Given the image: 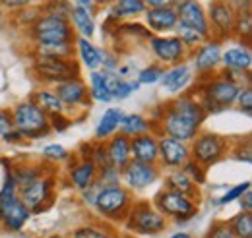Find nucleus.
<instances>
[{
  "label": "nucleus",
  "mask_w": 252,
  "mask_h": 238,
  "mask_svg": "<svg viewBox=\"0 0 252 238\" xmlns=\"http://www.w3.org/2000/svg\"><path fill=\"white\" fill-rule=\"evenodd\" d=\"M74 47H76V51H78V55H80L82 64H84L88 70L97 72V70L101 68V49H97L92 41H88V39H84V37H76Z\"/></svg>",
  "instance_id": "c85d7f7f"
},
{
  "label": "nucleus",
  "mask_w": 252,
  "mask_h": 238,
  "mask_svg": "<svg viewBox=\"0 0 252 238\" xmlns=\"http://www.w3.org/2000/svg\"><path fill=\"white\" fill-rule=\"evenodd\" d=\"M144 12H146V2L144 0H121V2L113 4L109 16L119 22V20H125V18H136Z\"/></svg>",
  "instance_id": "2f4dec72"
},
{
  "label": "nucleus",
  "mask_w": 252,
  "mask_h": 238,
  "mask_svg": "<svg viewBox=\"0 0 252 238\" xmlns=\"http://www.w3.org/2000/svg\"><path fill=\"white\" fill-rule=\"evenodd\" d=\"M111 238H136L132 235H111Z\"/></svg>",
  "instance_id": "052dcab7"
},
{
  "label": "nucleus",
  "mask_w": 252,
  "mask_h": 238,
  "mask_svg": "<svg viewBox=\"0 0 252 238\" xmlns=\"http://www.w3.org/2000/svg\"><path fill=\"white\" fill-rule=\"evenodd\" d=\"M32 101L33 105L43 111L47 117H55V115H64V107L63 103L59 101V97L55 95V91H49V89H39L35 91L32 95Z\"/></svg>",
  "instance_id": "c756f323"
},
{
  "label": "nucleus",
  "mask_w": 252,
  "mask_h": 238,
  "mask_svg": "<svg viewBox=\"0 0 252 238\" xmlns=\"http://www.w3.org/2000/svg\"><path fill=\"white\" fill-rule=\"evenodd\" d=\"M32 70L37 80H41L43 84H49V86H59L68 80L80 78V64L76 59L33 55Z\"/></svg>",
  "instance_id": "20e7f679"
},
{
  "label": "nucleus",
  "mask_w": 252,
  "mask_h": 238,
  "mask_svg": "<svg viewBox=\"0 0 252 238\" xmlns=\"http://www.w3.org/2000/svg\"><path fill=\"white\" fill-rule=\"evenodd\" d=\"M121 66V60H119V55L113 53V51H101V72H113L117 74Z\"/></svg>",
  "instance_id": "49530a36"
},
{
  "label": "nucleus",
  "mask_w": 252,
  "mask_h": 238,
  "mask_svg": "<svg viewBox=\"0 0 252 238\" xmlns=\"http://www.w3.org/2000/svg\"><path fill=\"white\" fill-rule=\"evenodd\" d=\"M146 16V26L150 33H158V35H165L169 31H175L179 18L175 12V4L173 6H163V8H146L144 12Z\"/></svg>",
  "instance_id": "6ab92c4d"
},
{
  "label": "nucleus",
  "mask_w": 252,
  "mask_h": 238,
  "mask_svg": "<svg viewBox=\"0 0 252 238\" xmlns=\"http://www.w3.org/2000/svg\"><path fill=\"white\" fill-rule=\"evenodd\" d=\"M158 149H159V161L158 167H165L167 171L173 169H183V165L190 159V146L177 142L173 138L167 136H159L158 138Z\"/></svg>",
  "instance_id": "f3484780"
},
{
  "label": "nucleus",
  "mask_w": 252,
  "mask_h": 238,
  "mask_svg": "<svg viewBox=\"0 0 252 238\" xmlns=\"http://www.w3.org/2000/svg\"><path fill=\"white\" fill-rule=\"evenodd\" d=\"M159 177L161 171L158 165H146L138 161H130L121 171V182H125V188L128 192H142L150 188L154 182H158Z\"/></svg>",
  "instance_id": "ddd939ff"
},
{
  "label": "nucleus",
  "mask_w": 252,
  "mask_h": 238,
  "mask_svg": "<svg viewBox=\"0 0 252 238\" xmlns=\"http://www.w3.org/2000/svg\"><path fill=\"white\" fill-rule=\"evenodd\" d=\"M154 208L158 209L165 219H173L177 223H187L198 215V202L196 200H192L185 194L167 190V188H163L161 192L156 194Z\"/></svg>",
  "instance_id": "6e6552de"
},
{
  "label": "nucleus",
  "mask_w": 252,
  "mask_h": 238,
  "mask_svg": "<svg viewBox=\"0 0 252 238\" xmlns=\"http://www.w3.org/2000/svg\"><path fill=\"white\" fill-rule=\"evenodd\" d=\"M130 157H132V161H138V163L158 165V136L156 134H144V136L132 138L130 140Z\"/></svg>",
  "instance_id": "412c9836"
},
{
  "label": "nucleus",
  "mask_w": 252,
  "mask_h": 238,
  "mask_svg": "<svg viewBox=\"0 0 252 238\" xmlns=\"http://www.w3.org/2000/svg\"><path fill=\"white\" fill-rule=\"evenodd\" d=\"M126 229L134 235H142V237H156L159 233H163L167 229V219L154 208V204L150 202H134L130 213L125 219Z\"/></svg>",
  "instance_id": "0eeeda50"
},
{
  "label": "nucleus",
  "mask_w": 252,
  "mask_h": 238,
  "mask_svg": "<svg viewBox=\"0 0 252 238\" xmlns=\"http://www.w3.org/2000/svg\"><path fill=\"white\" fill-rule=\"evenodd\" d=\"M125 119V113L123 109H107L101 119L97 122V128H95V142H107L111 136L117 134V130L121 128V122Z\"/></svg>",
  "instance_id": "393cba45"
},
{
  "label": "nucleus",
  "mask_w": 252,
  "mask_h": 238,
  "mask_svg": "<svg viewBox=\"0 0 252 238\" xmlns=\"http://www.w3.org/2000/svg\"><path fill=\"white\" fill-rule=\"evenodd\" d=\"M163 72H165V68H163L161 64H158V62H154V64H150V66H146V68H142V70L138 72L136 82H138L140 86H154V84L161 82Z\"/></svg>",
  "instance_id": "e433bc0d"
},
{
  "label": "nucleus",
  "mask_w": 252,
  "mask_h": 238,
  "mask_svg": "<svg viewBox=\"0 0 252 238\" xmlns=\"http://www.w3.org/2000/svg\"><path fill=\"white\" fill-rule=\"evenodd\" d=\"M43 157L51 163H63L66 159H70V151H66V148H63L61 144H49L43 148Z\"/></svg>",
  "instance_id": "79ce46f5"
},
{
  "label": "nucleus",
  "mask_w": 252,
  "mask_h": 238,
  "mask_svg": "<svg viewBox=\"0 0 252 238\" xmlns=\"http://www.w3.org/2000/svg\"><path fill=\"white\" fill-rule=\"evenodd\" d=\"M121 134L126 138H138L144 134H154V122L148 120L144 115H125L121 122Z\"/></svg>",
  "instance_id": "a878e982"
},
{
  "label": "nucleus",
  "mask_w": 252,
  "mask_h": 238,
  "mask_svg": "<svg viewBox=\"0 0 252 238\" xmlns=\"http://www.w3.org/2000/svg\"><path fill=\"white\" fill-rule=\"evenodd\" d=\"M88 91H90V99L92 101L105 103V105L113 101L111 93L107 89V84H105V78H103V72L101 70L90 74V88H88Z\"/></svg>",
  "instance_id": "473e14b6"
},
{
  "label": "nucleus",
  "mask_w": 252,
  "mask_h": 238,
  "mask_svg": "<svg viewBox=\"0 0 252 238\" xmlns=\"http://www.w3.org/2000/svg\"><path fill=\"white\" fill-rule=\"evenodd\" d=\"M175 12H177V18H179V24L189 26L190 30L196 31L204 41L212 39L208 16H206V10L200 2H192V0L175 2Z\"/></svg>",
  "instance_id": "2eb2a0df"
},
{
  "label": "nucleus",
  "mask_w": 252,
  "mask_h": 238,
  "mask_svg": "<svg viewBox=\"0 0 252 238\" xmlns=\"http://www.w3.org/2000/svg\"><path fill=\"white\" fill-rule=\"evenodd\" d=\"M190 82H192V70L187 62H181V64L165 68L159 84L169 93H181L189 88Z\"/></svg>",
  "instance_id": "4be33fe9"
},
{
  "label": "nucleus",
  "mask_w": 252,
  "mask_h": 238,
  "mask_svg": "<svg viewBox=\"0 0 252 238\" xmlns=\"http://www.w3.org/2000/svg\"><path fill=\"white\" fill-rule=\"evenodd\" d=\"M206 238H235V235L231 233V229H229V225L225 221H218V223H214L210 227Z\"/></svg>",
  "instance_id": "09e8293b"
},
{
  "label": "nucleus",
  "mask_w": 252,
  "mask_h": 238,
  "mask_svg": "<svg viewBox=\"0 0 252 238\" xmlns=\"http://www.w3.org/2000/svg\"><path fill=\"white\" fill-rule=\"evenodd\" d=\"M148 43L154 57L158 59V64H161L163 68L181 64L187 57H190V51L175 35H154Z\"/></svg>",
  "instance_id": "9b49d317"
},
{
  "label": "nucleus",
  "mask_w": 252,
  "mask_h": 238,
  "mask_svg": "<svg viewBox=\"0 0 252 238\" xmlns=\"http://www.w3.org/2000/svg\"><path fill=\"white\" fill-rule=\"evenodd\" d=\"M35 47H47V45H64V43H74L76 33L70 26V20H64L59 16L43 14L37 18V22L30 28Z\"/></svg>",
  "instance_id": "7ed1b4c3"
},
{
  "label": "nucleus",
  "mask_w": 252,
  "mask_h": 238,
  "mask_svg": "<svg viewBox=\"0 0 252 238\" xmlns=\"http://www.w3.org/2000/svg\"><path fill=\"white\" fill-rule=\"evenodd\" d=\"M0 6H4V8H10V10H24L26 6H30V2H26V0H18V2H14V0H6V2H0Z\"/></svg>",
  "instance_id": "6e6d98bb"
},
{
  "label": "nucleus",
  "mask_w": 252,
  "mask_h": 238,
  "mask_svg": "<svg viewBox=\"0 0 252 238\" xmlns=\"http://www.w3.org/2000/svg\"><path fill=\"white\" fill-rule=\"evenodd\" d=\"M239 91L241 88L237 84H233L221 76H214V78H206L204 84H200L194 97L200 101V105L208 117V115H218L221 111L229 109L231 105H235Z\"/></svg>",
  "instance_id": "f03ea898"
},
{
  "label": "nucleus",
  "mask_w": 252,
  "mask_h": 238,
  "mask_svg": "<svg viewBox=\"0 0 252 238\" xmlns=\"http://www.w3.org/2000/svg\"><path fill=\"white\" fill-rule=\"evenodd\" d=\"M41 16V8L39 10H32L30 6H26L24 10H20V12H16V20H20V24L22 26H26L28 30L32 28L33 24L37 22V18Z\"/></svg>",
  "instance_id": "de8ad7c7"
},
{
  "label": "nucleus",
  "mask_w": 252,
  "mask_h": 238,
  "mask_svg": "<svg viewBox=\"0 0 252 238\" xmlns=\"http://www.w3.org/2000/svg\"><path fill=\"white\" fill-rule=\"evenodd\" d=\"M45 167L47 165H16V167L10 169V173H12V177H14L18 188H20V186H26L32 180L39 178L43 175H55L53 171H47Z\"/></svg>",
  "instance_id": "7c9ffc66"
},
{
  "label": "nucleus",
  "mask_w": 252,
  "mask_h": 238,
  "mask_svg": "<svg viewBox=\"0 0 252 238\" xmlns=\"http://www.w3.org/2000/svg\"><path fill=\"white\" fill-rule=\"evenodd\" d=\"M175 37L189 49L190 53H192L196 47H200V45L204 43V39H202L194 30H190L189 26H185V24H177V28H175Z\"/></svg>",
  "instance_id": "c9c22d12"
},
{
  "label": "nucleus",
  "mask_w": 252,
  "mask_h": 238,
  "mask_svg": "<svg viewBox=\"0 0 252 238\" xmlns=\"http://www.w3.org/2000/svg\"><path fill=\"white\" fill-rule=\"evenodd\" d=\"M142 88L136 80H121L119 82V86H117V89L113 93V101H123L126 97H130L134 91H138Z\"/></svg>",
  "instance_id": "37998d69"
},
{
  "label": "nucleus",
  "mask_w": 252,
  "mask_h": 238,
  "mask_svg": "<svg viewBox=\"0 0 252 238\" xmlns=\"http://www.w3.org/2000/svg\"><path fill=\"white\" fill-rule=\"evenodd\" d=\"M55 95L63 103L64 111H76L80 107L82 109H90L92 107L90 91H88V86H86V82L82 78L68 80L64 84L55 86Z\"/></svg>",
  "instance_id": "dca6fc26"
},
{
  "label": "nucleus",
  "mask_w": 252,
  "mask_h": 238,
  "mask_svg": "<svg viewBox=\"0 0 252 238\" xmlns=\"http://www.w3.org/2000/svg\"><path fill=\"white\" fill-rule=\"evenodd\" d=\"M55 175H43L26 186L18 188V198L32 211V215L43 213L55 204Z\"/></svg>",
  "instance_id": "1a4fd4ad"
},
{
  "label": "nucleus",
  "mask_w": 252,
  "mask_h": 238,
  "mask_svg": "<svg viewBox=\"0 0 252 238\" xmlns=\"http://www.w3.org/2000/svg\"><path fill=\"white\" fill-rule=\"evenodd\" d=\"M105 149H107L111 167L117 169V171H123L126 165L132 161V157H130V138L123 136L121 132L111 136L105 142Z\"/></svg>",
  "instance_id": "b1692460"
},
{
  "label": "nucleus",
  "mask_w": 252,
  "mask_h": 238,
  "mask_svg": "<svg viewBox=\"0 0 252 238\" xmlns=\"http://www.w3.org/2000/svg\"><path fill=\"white\" fill-rule=\"evenodd\" d=\"M233 157H235L237 161H243V163L251 165V161H252L251 140H247V142H245V146H243V144H239V148H237L235 151H233Z\"/></svg>",
  "instance_id": "3c124183"
},
{
  "label": "nucleus",
  "mask_w": 252,
  "mask_h": 238,
  "mask_svg": "<svg viewBox=\"0 0 252 238\" xmlns=\"http://www.w3.org/2000/svg\"><path fill=\"white\" fill-rule=\"evenodd\" d=\"M171 238H192V235H190V233H185V231H179V233H175Z\"/></svg>",
  "instance_id": "13d9d810"
},
{
  "label": "nucleus",
  "mask_w": 252,
  "mask_h": 238,
  "mask_svg": "<svg viewBox=\"0 0 252 238\" xmlns=\"http://www.w3.org/2000/svg\"><path fill=\"white\" fill-rule=\"evenodd\" d=\"M221 66L223 70H231L237 74H251L252 53L251 45L241 43L237 47H229L221 53Z\"/></svg>",
  "instance_id": "aec40b11"
},
{
  "label": "nucleus",
  "mask_w": 252,
  "mask_h": 238,
  "mask_svg": "<svg viewBox=\"0 0 252 238\" xmlns=\"http://www.w3.org/2000/svg\"><path fill=\"white\" fill-rule=\"evenodd\" d=\"M183 173L189 177L196 186H202V184H206V178H208V173H206V169L200 165V163H196L194 159H189L185 165H183Z\"/></svg>",
  "instance_id": "a19ab883"
},
{
  "label": "nucleus",
  "mask_w": 252,
  "mask_h": 238,
  "mask_svg": "<svg viewBox=\"0 0 252 238\" xmlns=\"http://www.w3.org/2000/svg\"><path fill=\"white\" fill-rule=\"evenodd\" d=\"M97 177H99V171H97V167H95L90 159H78L68 169V180H70V184L76 190H80V192L88 190L95 180H97Z\"/></svg>",
  "instance_id": "5701e85b"
},
{
  "label": "nucleus",
  "mask_w": 252,
  "mask_h": 238,
  "mask_svg": "<svg viewBox=\"0 0 252 238\" xmlns=\"http://www.w3.org/2000/svg\"><path fill=\"white\" fill-rule=\"evenodd\" d=\"M251 188H252L251 180H245V182H241V184H235V186L227 188V192L218 200V204H220V206H229V204H233V202H239V198H241L245 192H249Z\"/></svg>",
  "instance_id": "ea45409f"
},
{
  "label": "nucleus",
  "mask_w": 252,
  "mask_h": 238,
  "mask_svg": "<svg viewBox=\"0 0 252 238\" xmlns=\"http://www.w3.org/2000/svg\"><path fill=\"white\" fill-rule=\"evenodd\" d=\"M221 41L218 39H208L204 41L200 47H196L192 53H190V59H192V66L194 70L206 80V78H212V74L218 72V68L221 66Z\"/></svg>",
  "instance_id": "f8f14e48"
},
{
  "label": "nucleus",
  "mask_w": 252,
  "mask_h": 238,
  "mask_svg": "<svg viewBox=\"0 0 252 238\" xmlns=\"http://www.w3.org/2000/svg\"><path fill=\"white\" fill-rule=\"evenodd\" d=\"M154 134L190 144L206 122V113L194 93H185L154 111Z\"/></svg>",
  "instance_id": "f257e3e1"
},
{
  "label": "nucleus",
  "mask_w": 252,
  "mask_h": 238,
  "mask_svg": "<svg viewBox=\"0 0 252 238\" xmlns=\"http://www.w3.org/2000/svg\"><path fill=\"white\" fill-rule=\"evenodd\" d=\"M43 238H66V237H61V235H51V237H43Z\"/></svg>",
  "instance_id": "680f3d73"
},
{
  "label": "nucleus",
  "mask_w": 252,
  "mask_h": 238,
  "mask_svg": "<svg viewBox=\"0 0 252 238\" xmlns=\"http://www.w3.org/2000/svg\"><path fill=\"white\" fill-rule=\"evenodd\" d=\"M235 238H252V213H239L227 221Z\"/></svg>",
  "instance_id": "f704fd0d"
},
{
  "label": "nucleus",
  "mask_w": 252,
  "mask_h": 238,
  "mask_svg": "<svg viewBox=\"0 0 252 238\" xmlns=\"http://www.w3.org/2000/svg\"><path fill=\"white\" fill-rule=\"evenodd\" d=\"M189 146L190 159L200 163L204 169L218 165L229 151V142L223 136L214 134V132H200Z\"/></svg>",
  "instance_id": "9d476101"
},
{
  "label": "nucleus",
  "mask_w": 252,
  "mask_h": 238,
  "mask_svg": "<svg viewBox=\"0 0 252 238\" xmlns=\"http://www.w3.org/2000/svg\"><path fill=\"white\" fill-rule=\"evenodd\" d=\"M4 28H6V20H4V14L0 12V33L4 31Z\"/></svg>",
  "instance_id": "bf43d9fd"
},
{
  "label": "nucleus",
  "mask_w": 252,
  "mask_h": 238,
  "mask_svg": "<svg viewBox=\"0 0 252 238\" xmlns=\"http://www.w3.org/2000/svg\"><path fill=\"white\" fill-rule=\"evenodd\" d=\"M239 204L243 208V213H252V192H245L241 198H239Z\"/></svg>",
  "instance_id": "5fc2aeb1"
},
{
  "label": "nucleus",
  "mask_w": 252,
  "mask_h": 238,
  "mask_svg": "<svg viewBox=\"0 0 252 238\" xmlns=\"http://www.w3.org/2000/svg\"><path fill=\"white\" fill-rule=\"evenodd\" d=\"M165 188L167 190H173V192H179V194H185L189 198H196L198 196V188L192 180L183 173V169H173L167 173L165 177Z\"/></svg>",
  "instance_id": "cd10ccee"
},
{
  "label": "nucleus",
  "mask_w": 252,
  "mask_h": 238,
  "mask_svg": "<svg viewBox=\"0 0 252 238\" xmlns=\"http://www.w3.org/2000/svg\"><path fill=\"white\" fill-rule=\"evenodd\" d=\"M18 196V184L12 177L10 171H6V177H4V182L0 186V202H6L10 198H16Z\"/></svg>",
  "instance_id": "c03bdc74"
},
{
  "label": "nucleus",
  "mask_w": 252,
  "mask_h": 238,
  "mask_svg": "<svg viewBox=\"0 0 252 238\" xmlns=\"http://www.w3.org/2000/svg\"><path fill=\"white\" fill-rule=\"evenodd\" d=\"M251 33H252V16L251 8L237 10V18H235V28H233V37L239 39V43H251Z\"/></svg>",
  "instance_id": "72a5a7b5"
},
{
  "label": "nucleus",
  "mask_w": 252,
  "mask_h": 238,
  "mask_svg": "<svg viewBox=\"0 0 252 238\" xmlns=\"http://www.w3.org/2000/svg\"><path fill=\"white\" fill-rule=\"evenodd\" d=\"M14 132V122H12V113L8 109H0V140H4L8 134Z\"/></svg>",
  "instance_id": "8fccbe9b"
},
{
  "label": "nucleus",
  "mask_w": 252,
  "mask_h": 238,
  "mask_svg": "<svg viewBox=\"0 0 252 238\" xmlns=\"http://www.w3.org/2000/svg\"><path fill=\"white\" fill-rule=\"evenodd\" d=\"M208 24L212 31V39H229L233 37V28H235V18H237V10L231 8V4L227 2H212L208 12Z\"/></svg>",
  "instance_id": "4468645a"
},
{
  "label": "nucleus",
  "mask_w": 252,
  "mask_h": 238,
  "mask_svg": "<svg viewBox=\"0 0 252 238\" xmlns=\"http://www.w3.org/2000/svg\"><path fill=\"white\" fill-rule=\"evenodd\" d=\"M10 113H12L14 130L20 134L22 140H39L51 134L49 117L43 111H39L32 101L18 103Z\"/></svg>",
  "instance_id": "39448f33"
},
{
  "label": "nucleus",
  "mask_w": 252,
  "mask_h": 238,
  "mask_svg": "<svg viewBox=\"0 0 252 238\" xmlns=\"http://www.w3.org/2000/svg\"><path fill=\"white\" fill-rule=\"evenodd\" d=\"M70 238H111V233L103 225H80L72 231Z\"/></svg>",
  "instance_id": "4c0bfd02"
},
{
  "label": "nucleus",
  "mask_w": 252,
  "mask_h": 238,
  "mask_svg": "<svg viewBox=\"0 0 252 238\" xmlns=\"http://www.w3.org/2000/svg\"><path fill=\"white\" fill-rule=\"evenodd\" d=\"M74 6H78V8H82L84 12H88L90 16H95V10L101 6L99 2H94V0H76V2H72Z\"/></svg>",
  "instance_id": "864d4df0"
},
{
  "label": "nucleus",
  "mask_w": 252,
  "mask_h": 238,
  "mask_svg": "<svg viewBox=\"0 0 252 238\" xmlns=\"http://www.w3.org/2000/svg\"><path fill=\"white\" fill-rule=\"evenodd\" d=\"M90 161L97 167L99 173L111 167V161H109V155H107V149H105V142H94V144H92Z\"/></svg>",
  "instance_id": "58836bf2"
},
{
  "label": "nucleus",
  "mask_w": 252,
  "mask_h": 238,
  "mask_svg": "<svg viewBox=\"0 0 252 238\" xmlns=\"http://www.w3.org/2000/svg\"><path fill=\"white\" fill-rule=\"evenodd\" d=\"M70 26H72V30L74 33H78L80 37H84V39H92L95 35V20L94 16H90L88 12H84L82 8H78V6H74L72 4V8H70Z\"/></svg>",
  "instance_id": "bb28decb"
},
{
  "label": "nucleus",
  "mask_w": 252,
  "mask_h": 238,
  "mask_svg": "<svg viewBox=\"0 0 252 238\" xmlns=\"http://www.w3.org/2000/svg\"><path fill=\"white\" fill-rule=\"evenodd\" d=\"M173 0H148L146 8H163V6H173Z\"/></svg>",
  "instance_id": "4d7b16f0"
},
{
  "label": "nucleus",
  "mask_w": 252,
  "mask_h": 238,
  "mask_svg": "<svg viewBox=\"0 0 252 238\" xmlns=\"http://www.w3.org/2000/svg\"><path fill=\"white\" fill-rule=\"evenodd\" d=\"M134 200H132V194L126 190L125 186H109V188H103L97 198H95L94 208L95 211L105 219V221H111V223H125V219L130 213Z\"/></svg>",
  "instance_id": "423d86ee"
},
{
  "label": "nucleus",
  "mask_w": 252,
  "mask_h": 238,
  "mask_svg": "<svg viewBox=\"0 0 252 238\" xmlns=\"http://www.w3.org/2000/svg\"><path fill=\"white\" fill-rule=\"evenodd\" d=\"M30 219H32V211L22 204L18 196L0 202V227L6 233H20Z\"/></svg>",
  "instance_id": "a211bd4d"
},
{
  "label": "nucleus",
  "mask_w": 252,
  "mask_h": 238,
  "mask_svg": "<svg viewBox=\"0 0 252 238\" xmlns=\"http://www.w3.org/2000/svg\"><path fill=\"white\" fill-rule=\"evenodd\" d=\"M235 105L239 107L241 113H245L247 117H251L252 115V88L251 86H249V88H241Z\"/></svg>",
  "instance_id": "a18cd8bd"
},
{
  "label": "nucleus",
  "mask_w": 252,
  "mask_h": 238,
  "mask_svg": "<svg viewBox=\"0 0 252 238\" xmlns=\"http://www.w3.org/2000/svg\"><path fill=\"white\" fill-rule=\"evenodd\" d=\"M49 124H51V132H64L72 124V119L64 115H55V117H49Z\"/></svg>",
  "instance_id": "603ef678"
}]
</instances>
